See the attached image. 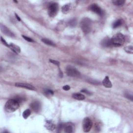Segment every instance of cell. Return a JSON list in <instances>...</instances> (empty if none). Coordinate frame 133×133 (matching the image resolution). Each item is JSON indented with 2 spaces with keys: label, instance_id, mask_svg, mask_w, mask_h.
<instances>
[{
  "label": "cell",
  "instance_id": "cell-1",
  "mask_svg": "<svg viewBox=\"0 0 133 133\" xmlns=\"http://www.w3.org/2000/svg\"><path fill=\"white\" fill-rule=\"evenodd\" d=\"M19 103L16 99H10L6 102L4 108L7 112H13L19 108Z\"/></svg>",
  "mask_w": 133,
  "mask_h": 133
},
{
  "label": "cell",
  "instance_id": "cell-2",
  "mask_svg": "<svg viewBox=\"0 0 133 133\" xmlns=\"http://www.w3.org/2000/svg\"><path fill=\"white\" fill-rule=\"evenodd\" d=\"M111 39L112 45L115 47L121 46L125 42V36L121 33H118L115 34Z\"/></svg>",
  "mask_w": 133,
  "mask_h": 133
},
{
  "label": "cell",
  "instance_id": "cell-3",
  "mask_svg": "<svg viewBox=\"0 0 133 133\" xmlns=\"http://www.w3.org/2000/svg\"><path fill=\"white\" fill-rule=\"evenodd\" d=\"M81 27L85 33H88L92 30V21L89 18H85L81 22Z\"/></svg>",
  "mask_w": 133,
  "mask_h": 133
},
{
  "label": "cell",
  "instance_id": "cell-4",
  "mask_svg": "<svg viewBox=\"0 0 133 133\" xmlns=\"http://www.w3.org/2000/svg\"><path fill=\"white\" fill-rule=\"evenodd\" d=\"M58 11V5L56 3H50L48 7V13L50 17H54L57 15Z\"/></svg>",
  "mask_w": 133,
  "mask_h": 133
},
{
  "label": "cell",
  "instance_id": "cell-5",
  "mask_svg": "<svg viewBox=\"0 0 133 133\" xmlns=\"http://www.w3.org/2000/svg\"><path fill=\"white\" fill-rule=\"evenodd\" d=\"M67 74L72 77H79L81 75L80 72L76 68L72 66H68L66 69Z\"/></svg>",
  "mask_w": 133,
  "mask_h": 133
},
{
  "label": "cell",
  "instance_id": "cell-6",
  "mask_svg": "<svg viewBox=\"0 0 133 133\" xmlns=\"http://www.w3.org/2000/svg\"><path fill=\"white\" fill-rule=\"evenodd\" d=\"M93 125L92 120L89 118H85L83 121V130L84 132H89Z\"/></svg>",
  "mask_w": 133,
  "mask_h": 133
},
{
  "label": "cell",
  "instance_id": "cell-7",
  "mask_svg": "<svg viewBox=\"0 0 133 133\" xmlns=\"http://www.w3.org/2000/svg\"><path fill=\"white\" fill-rule=\"evenodd\" d=\"M15 86L18 87H21L25 89H28L32 91H36V89L31 84L24 83H15Z\"/></svg>",
  "mask_w": 133,
  "mask_h": 133
},
{
  "label": "cell",
  "instance_id": "cell-8",
  "mask_svg": "<svg viewBox=\"0 0 133 133\" xmlns=\"http://www.w3.org/2000/svg\"><path fill=\"white\" fill-rule=\"evenodd\" d=\"M90 10L100 16H102L104 14V12L101 9V8L98 6L96 4H93L91 5L90 6Z\"/></svg>",
  "mask_w": 133,
  "mask_h": 133
},
{
  "label": "cell",
  "instance_id": "cell-9",
  "mask_svg": "<svg viewBox=\"0 0 133 133\" xmlns=\"http://www.w3.org/2000/svg\"><path fill=\"white\" fill-rule=\"evenodd\" d=\"M1 29L2 32L4 34H5L6 36H10V37H12L15 36L14 34L13 33H12L9 29L7 28L4 25L1 24Z\"/></svg>",
  "mask_w": 133,
  "mask_h": 133
},
{
  "label": "cell",
  "instance_id": "cell-10",
  "mask_svg": "<svg viewBox=\"0 0 133 133\" xmlns=\"http://www.w3.org/2000/svg\"><path fill=\"white\" fill-rule=\"evenodd\" d=\"M30 106L32 109L34 111H35L36 112H38L41 109V104L40 103L37 101H35L33 102L31 104Z\"/></svg>",
  "mask_w": 133,
  "mask_h": 133
},
{
  "label": "cell",
  "instance_id": "cell-11",
  "mask_svg": "<svg viewBox=\"0 0 133 133\" xmlns=\"http://www.w3.org/2000/svg\"><path fill=\"white\" fill-rule=\"evenodd\" d=\"M101 44L102 46L106 47V48H109V47H111L112 46L111 39L108 37H107L105 38L104 39H103V40L101 41Z\"/></svg>",
  "mask_w": 133,
  "mask_h": 133
},
{
  "label": "cell",
  "instance_id": "cell-12",
  "mask_svg": "<svg viewBox=\"0 0 133 133\" xmlns=\"http://www.w3.org/2000/svg\"><path fill=\"white\" fill-rule=\"evenodd\" d=\"M102 84L104 85V86L107 88H111L112 87V83L109 80V78L108 76H106L104 80L102 81Z\"/></svg>",
  "mask_w": 133,
  "mask_h": 133
},
{
  "label": "cell",
  "instance_id": "cell-13",
  "mask_svg": "<svg viewBox=\"0 0 133 133\" xmlns=\"http://www.w3.org/2000/svg\"><path fill=\"white\" fill-rule=\"evenodd\" d=\"M10 48L16 54H18L20 53V48L18 45H16L14 43H11L10 44Z\"/></svg>",
  "mask_w": 133,
  "mask_h": 133
},
{
  "label": "cell",
  "instance_id": "cell-14",
  "mask_svg": "<svg viewBox=\"0 0 133 133\" xmlns=\"http://www.w3.org/2000/svg\"><path fill=\"white\" fill-rule=\"evenodd\" d=\"M63 129H64V130H65V132L66 133H70L73 132V126L71 124L67 123V124H64Z\"/></svg>",
  "mask_w": 133,
  "mask_h": 133
},
{
  "label": "cell",
  "instance_id": "cell-15",
  "mask_svg": "<svg viewBox=\"0 0 133 133\" xmlns=\"http://www.w3.org/2000/svg\"><path fill=\"white\" fill-rule=\"evenodd\" d=\"M45 127L48 130L53 131L56 129V125L51 121H47L45 124Z\"/></svg>",
  "mask_w": 133,
  "mask_h": 133
},
{
  "label": "cell",
  "instance_id": "cell-16",
  "mask_svg": "<svg viewBox=\"0 0 133 133\" xmlns=\"http://www.w3.org/2000/svg\"><path fill=\"white\" fill-rule=\"evenodd\" d=\"M72 97L78 100H83L85 99V96L80 93H74L72 95Z\"/></svg>",
  "mask_w": 133,
  "mask_h": 133
},
{
  "label": "cell",
  "instance_id": "cell-17",
  "mask_svg": "<svg viewBox=\"0 0 133 133\" xmlns=\"http://www.w3.org/2000/svg\"><path fill=\"white\" fill-rule=\"evenodd\" d=\"M70 9V5L69 4H65V5H63L62 7V12L64 14H67L68 12H69Z\"/></svg>",
  "mask_w": 133,
  "mask_h": 133
},
{
  "label": "cell",
  "instance_id": "cell-18",
  "mask_svg": "<svg viewBox=\"0 0 133 133\" xmlns=\"http://www.w3.org/2000/svg\"><path fill=\"white\" fill-rule=\"evenodd\" d=\"M42 41L44 43H45V44H46L47 45H50V46H56V44L54 43L53 41H51V40H49L48 39V38H42Z\"/></svg>",
  "mask_w": 133,
  "mask_h": 133
},
{
  "label": "cell",
  "instance_id": "cell-19",
  "mask_svg": "<svg viewBox=\"0 0 133 133\" xmlns=\"http://www.w3.org/2000/svg\"><path fill=\"white\" fill-rule=\"evenodd\" d=\"M124 50L126 51V53L128 54H132L133 53V48L132 45L130 46H127L125 48H124Z\"/></svg>",
  "mask_w": 133,
  "mask_h": 133
},
{
  "label": "cell",
  "instance_id": "cell-20",
  "mask_svg": "<svg viewBox=\"0 0 133 133\" xmlns=\"http://www.w3.org/2000/svg\"><path fill=\"white\" fill-rule=\"evenodd\" d=\"M30 114H31V111L29 109H27L23 112V117L24 119H26L30 116Z\"/></svg>",
  "mask_w": 133,
  "mask_h": 133
},
{
  "label": "cell",
  "instance_id": "cell-21",
  "mask_svg": "<svg viewBox=\"0 0 133 133\" xmlns=\"http://www.w3.org/2000/svg\"><path fill=\"white\" fill-rule=\"evenodd\" d=\"M112 3L115 5L121 6V5H123L124 4L125 1H123V0H115V1H112Z\"/></svg>",
  "mask_w": 133,
  "mask_h": 133
},
{
  "label": "cell",
  "instance_id": "cell-22",
  "mask_svg": "<svg viewBox=\"0 0 133 133\" xmlns=\"http://www.w3.org/2000/svg\"><path fill=\"white\" fill-rule=\"evenodd\" d=\"M122 21L121 19H119L117 21H115L113 24V28L115 29L120 27V25L122 24Z\"/></svg>",
  "mask_w": 133,
  "mask_h": 133
},
{
  "label": "cell",
  "instance_id": "cell-23",
  "mask_svg": "<svg viewBox=\"0 0 133 133\" xmlns=\"http://www.w3.org/2000/svg\"><path fill=\"white\" fill-rule=\"evenodd\" d=\"M77 24V21L76 19L73 18L70 20L69 22V24L71 27H75Z\"/></svg>",
  "mask_w": 133,
  "mask_h": 133
},
{
  "label": "cell",
  "instance_id": "cell-24",
  "mask_svg": "<svg viewBox=\"0 0 133 133\" xmlns=\"http://www.w3.org/2000/svg\"><path fill=\"white\" fill-rule=\"evenodd\" d=\"M44 93L45 94L48 95H53L54 94V92L53 91H51L50 89H46L44 91Z\"/></svg>",
  "mask_w": 133,
  "mask_h": 133
},
{
  "label": "cell",
  "instance_id": "cell-25",
  "mask_svg": "<svg viewBox=\"0 0 133 133\" xmlns=\"http://www.w3.org/2000/svg\"><path fill=\"white\" fill-rule=\"evenodd\" d=\"M1 41L2 42V43L3 44H4L5 46L8 47V48H10V45L8 44L7 43V42H6V41L4 39V38L2 37H1Z\"/></svg>",
  "mask_w": 133,
  "mask_h": 133
},
{
  "label": "cell",
  "instance_id": "cell-26",
  "mask_svg": "<svg viewBox=\"0 0 133 133\" xmlns=\"http://www.w3.org/2000/svg\"><path fill=\"white\" fill-rule=\"evenodd\" d=\"M23 37L25 40H26L28 42H34V41L30 37L26 36H23Z\"/></svg>",
  "mask_w": 133,
  "mask_h": 133
},
{
  "label": "cell",
  "instance_id": "cell-27",
  "mask_svg": "<svg viewBox=\"0 0 133 133\" xmlns=\"http://www.w3.org/2000/svg\"><path fill=\"white\" fill-rule=\"evenodd\" d=\"M49 61H50L51 63H53V64H55V65H57V66H59V65H60V63H59V61H56V60H54L50 59V60H49Z\"/></svg>",
  "mask_w": 133,
  "mask_h": 133
},
{
  "label": "cell",
  "instance_id": "cell-28",
  "mask_svg": "<svg viewBox=\"0 0 133 133\" xmlns=\"http://www.w3.org/2000/svg\"><path fill=\"white\" fill-rule=\"evenodd\" d=\"M126 97L128 98V99H130V100H131L132 101H133V96L132 95H130V94H126L125 95Z\"/></svg>",
  "mask_w": 133,
  "mask_h": 133
},
{
  "label": "cell",
  "instance_id": "cell-29",
  "mask_svg": "<svg viewBox=\"0 0 133 133\" xmlns=\"http://www.w3.org/2000/svg\"><path fill=\"white\" fill-rule=\"evenodd\" d=\"M63 89L65 90V91H69L70 89V87L69 85H65L62 87Z\"/></svg>",
  "mask_w": 133,
  "mask_h": 133
},
{
  "label": "cell",
  "instance_id": "cell-30",
  "mask_svg": "<svg viewBox=\"0 0 133 133\" xmlns=\"http://www.w3.org/2000/svg\"><path fill=\"white\" fill-rule=\"evenodd\" d=\"M81 92L85 93H86V94H88V95H91V93H90L89 91H87V90H86V89H83V90H82V91H81Z\"/></svg>",
  "mask_w": 133,
  "mask_h": 133
},
{
  "label": "cell",
  "instance_id": "cell-31",
  "mask_svg": "<svg viewBox=\"0 0 133 133\" xmlns=\"http://www.w3.org/2000/svg\"><path fill=\"white\" fill-rule=\"evenodd\" d=\"M15 16H16V18H17V20H18L19 21H21V19L20 18V17L18 16V15H17V14H15Z\"/></svg>",
  "mask_w": 133,
  "mask_h": 133
}]
</instances>
